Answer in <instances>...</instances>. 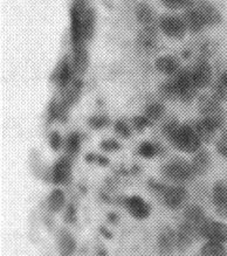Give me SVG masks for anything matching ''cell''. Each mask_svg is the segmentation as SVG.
Segmentation results:
<instances>
[{"mask_svg": "<svg viewBox=\"0 0 227 256\" xmlns=\"http://www.w3.org/2000/svg\"><path fill=\"white\" fill-rule=\"evenodd\" d=\"M192 126H194V131L197 132L198 137L200 138V140L206 142V143H208V142H211L213 140L216 131L218 130L212 123H210L208 120H206L204 118L197 120Z\"/></svg>", "mask_w": 227, "mask_h": 256, "instance_id": "cell-24", "label": "cell"}, {"mask_svg": "<svg viewBox=\"0 0 227 256\" xmlns=\"http://www.w3.org/2000/svg\"><path fill=\"white\" fill-rule=\"evenodd\" d=\"M226 249L222 242L208 240L200 249L202 256H225Z\"/></svg>", "mask_w": 227, "mask_h": 256, "instance_id": "cell-28", "label": "cell"}, {"mask_svg": "<svg viewBox=\"0 0 227 256\" xmlns=\"http://www.w3.org/2000/svg\"><path fill=\"white\" fill-rule=\"evenodd\" d=\"M64 221L67 224H74L76 221V210H75L73 205L67 207L66 213H64Z\"/></svg>", "mask_w": 227, "mask_h": 256, "instance_id": "cell-41", "label": "cell"}, {"mask_svg": "<svg viewBox=\"0 0 227 256\" xmlns=\"http://www.w3.org/2000/svg\"><path fill=\"white\" fill-rule=\"evenodd\" d=\"M194 8L200 13L206 26H216L222 22V14H220L218 8L213 6L211 2H206V0H197Z\"/></svg>", "mask_w": 227, "mask_h": 256, "instance_id": "cell-13", "label": "cell"}, {"mask_svg": "<svg viewBox=\"0 0 227 256\" xmlns=\"http://www.w3.org/2000/svg\"><path fill=\"white\" fill-rule=\"evenodd\" d=\"M177 248L180 250H186L190 246L194 244V241L199 236L198 230L194 227L188 222H184L180 224L177 230Z\"/></svg>", "mask_w": 227, "mask_h": 256, "instance_id": "cell-15", "label": "cell"}, {"mask_svg": "<svg viewBox=\"0 0 227 256\" xmlns=\"http://www.w3.org/2000/svg\"><path fill=\"white\" fill-rule=\"evenodd\" d=\"M171 143L180 151L186 152V154H194L200 148L202 140L194 131V126L184 124V126H180V130H178L174 140H171Z\"/></svg>", "mask_w": 227, "mask_h": 256, "instance_id": "cell-3", "label": "cell"}, {"mask_svg": "<svg viewBox=\"0 0 227 256\" xmlns=\"http://www.w3.org/2000/svg\"><path fill=\"white\" fill-rule=\"evenodd\" d=\"M135 14L136 19L138 20L140 25H143V27L154 26V22H156L154 10L146 2H140V4L137 5Z\"/></svg>", "mask_w": 227, "mask_h": 256, "instance_id": "cell-23", "label": "cell"}, {"mask_svg": "<svg viewBox=\"0 0 227 256\" xmlns=\"http://www.w3.org/2000/svg\"><path fill=\"white\" fill-rule=\"evenodd\" d=\"M192 172L194 176H202L211 168V156L208 151H198L191 162Z\"/></svg>", "mask_w": 227, "mask_h": 256, "instance_id": "cell-22", "label": "cell"}, {"mask_svg": "<svg viewBox=\"0 0 227 256\" xmlns=\"http://www.w3.org/2000/svg\"><path fill=\"white\" fill-rule=\"evenodd\" d=\"M74 72L73 62H70L67 58H64L60 62L56 72H55V80H56V83L59 84L60 88H64L68 83L73 81Z\"/></svg>", "mask_w": 227, "mask_h": 256, "instance_id": "cell-20", "label": "cell"}, {"mask_svg": "<svg viewBox=\"0 0 227 256\" xmlns=\"http://www.w3.org/2000/svg\"><path fill=\"white\" fill-rule=\"evenodd\" d=\"M101 232H102V233H103V234H104V235H106V236H108L109 238H112V234H110L108 230H104V228H103V227H101Z\"/></svg>", "mask_w": 227, "mask_h": 256, "instance_id": "cell-42", "label": "cell"}, {"mask_svg": "<svg viewBox=\"0 0 227 256\" xmlns=\"http://www.w3.org/2000/svg\"><path fill=\"white\" fill-rule=\"evenodd\" d=\"M183 19L185 22V25H186L188 30H190L194 34L202 32L205 27H208L204 19H202V16H200V13L197 11V8L194 6L192 8L188 10V11H185Z\"/></svg>", "mask_w": 227, "mask_h": 256, "instance_id": "cell-21", "label": "cell"}, {"mask_svg": "<svg viewBox=\"0 0 227 256\" xmlns=\"http://www.w3.org/2000/svg\"><path fill=\"white\" fill-rule=\"evenodd\" d=\"M160 95L168 101H174V100L180 98V89H178L176 80L174 78L162 83L160 87Z\"/></svg>", "mask_w": 227, "mask_h": 256, "instance_id": "cell-27", "label": "cell"}, {"mask_svg": "<svg viewBox=\"0 0 227 256\" xmlns=\"http://www.w3.org/2000/svg\"><path fill=\"white\" fill-rule=\"evenodd\" d=\"M95 30V14L94 11L92 8L87 10V13H86L84 22V36L86 41H89L94 36Z\"/></svg>", "mask_w": 227, "mask_h": 256, "instance_id": "cell-32", "label": "cell"}, {"mask_svg": "<svg viewBox=\"0 0 227 256\" xmlns=\"http://www.w3.org/2000/svg\"><path fill=\"white\" fill-rule=\"evenodd\" d=\"M87 10L86 0H73L70 8V38L73 52L86 48L87 41L84 36V22Z\"/></svg>", "mask_w": 227, "mask_h": 256, "instance_id": "cell-1", "label": "cell"}, {"mask_svg": "<svg viewBox=\"0 0 227 256\" xmlns=\"http://www.w3.org/2000/svg\"><path fill=\"white\" fill-rule=\"evenodd\" d=\"M88 124L92 129L95 130H100L103 129V128L108 126L109 124V120L106 116L103 115H96V116H92L88 120Z\"/></svg>", "mask_w": 227, "mask_h": 256, "instance_id": "cell-35", "label": "cell"}, {"mask_svg": "<svg viewBox=\"0 0 227 256\" xmlns=\"http://www.w3.org/2000/svg\"><path fill=\"white\" fill-rule=\"evenodd\" d=\"M61 145H62V140H61V136L59 132L56 131H53L50 134V146L53 148L54 151H59Z\"/></svg>", "mask_w": 227, "mask_h": 256, "instance_id": "cell-39", "label": "cell"}, {"mask_svg": "<svg viewBox=\"0 0 227 256\" xmlns=\"http://www.w3.org/2000/svg\"><path fill=\"white\" fill-rule=\"evenodd\" d=\"M180 128V123H178L176 120H168V122H165L163 128H162V132H163L164 136L171 142L177 134Z\"/></svg>", "mask_w": 227, "mask_h": 256, "instance_id": "cell-34", "label": "cell"}, {"mask_svg": "<svg viewBox=\"0 0 227 256\" xmlns=\"http://www.w3.org/2000/svg\"><path fill=\"white\" fill-rule=\"evenodd\" d=\"M165 114L164 106L160 102H152L150 104L146 106V110H144L143 115L150 120L151 123L157 122L158 120H160Z\"/></svg>", "mask_w": 227, "mask_h": 256, "instance_id": "cell-30", "label": "cell"}, {"mask_svg": "<svg viewBox=\"0 0 227 256\" xmlns=\"http://www.w3.org/2000/svg\"><path fill=\"white\" fill-rule=\"evenodd\" d=\"M197 0H160L162 5L170 11H178V10H188L192 8Z\"/></svg>", "mask_w": 227, "mask_h": 256, "instance_id": "cell-31", "label": "cell"}, {"mask_svg": "<svg viewBox=\"0 0 227 256\" xmlns=\"http://www.w3.org/2000/svg\"><path fill=\"white\" fill-rule=\"evenodd\" d=\"M154 67L160 74L172 76L180 72V62L172 55H162L154 61Z\"/></svg>", "mask_w": 227, "mask_h": 256, "instance_id": "cell-19", "label": "cell"}, {"mask_svg": "<svg viewBox=\"0 0 227 256\" xmlns=\"http://www.w3.org/2000/svg\"><path fill=\"white\" fill-rule=\"evenodd\" d=\"M115 131L123 138H129L132 134V129L124 120H118L115 124Z\"/></svg>", "mask_w": 227, "mask_h": 256, "instance_id": "cell-37", "label": "cell"}, {"mask_svg": "<svg viewBox=\"0 0 227 256\" xmlns=\"http://www.w3.org/2000/svg\"><path fill=\"white\" fill-rule=\"evenodd\" d=\"M198 110L202 118L208 120L216 129L222 126L225 115L220 106V102L213 98L212 95H202L198 100Z\"/></svg>", "mask_w": 227, "mask_h": 256, "instance_id": "cell-2", "label": "cell"}, {"mask_svg": "<svg viewBox=\"0 0 227 256\" xmlns=\"http://www.w3.org/2000/svg\"><path fill=\"white\" fill-rule=\"evenodd\" d=\"M192 78L194 80V83L197 84L198 89L206 88L211 83L212 80V67L206 60L199 61L194 66V69H191Z\"/></svg>", "mask_w": 227, "mask_h": 256, "instance_id": "cell-14", "label": "cell"}, {"mask_svg": "<svg viewBox=\"0 0 227 256\" xmlns=\"http://www.w3.org/2000/svg\"><path fill=\"white\" fill-rule=\"evenodd\" d=\"M124 206L128 210L130 216L137 220H144L150 216V205L138 196H129V198H126Z\"/></svg>", "mask_w": 227, "mask_h": 256, "instance_id": "cell-11", "label": "cell"}, {"mask_svg": "<svg viewBox=\"0 0 227 256\" xmlns=\"http://www.w3.org/2000/svg\"><path fill=\"white\" fill-rule=\"evenodd\" d=\"M64 148H66L67 157L70 159L76 157L81 148V136L78 132H72L67 137L66 143H64Z\"/></svg>", "mask_w": 227, "mask_h": 256, "instance_id": "cell-29", "label": "cell"}, {"mask_svg": "<svg viewBox=\"0 0 227 256\" xmlns=\"http://www.w3.org/2000/svg\"><path fill=\"white\" fill-rule=\"evenodd\" d=\"M225 256H227V252H226V254H225Z\"/></svg>", "mask_w": 227, "mask_h": 256, "instance_id": "cell-43", "label": "cell"}, {"mask_svg": "<svg viewBox=\"0 0 227 256\" xmlns=\"http://www.w3.org/2000/svg\"><path fill=\"white\" fill-rule=\"evenodd\" d=\"M174 80H176L178 89H180V98L184 102H191L198 92L197 84L192 78V72L188 69L180 70Z\"/></svg>", "mask_w": 227, "mask_h": 256, "instance_id": "cell-6", "label": "cell"}, {"mask_svg": "<svg viewBox=\"0 0 227 256\" xmlns=\"http://www.w3.org/2000/svg\"><path fill=\"white\" fill-rule=\"evenodd\" d=\"M160 154V146L152 142H143L138 148V154L144 158H154Z\"/></svg>", "mask_w": 227, "mask_h": 256, "instance_id": "cell-33", "label": "cell"}, {"mask_svg": "<svg viewBox=\"0 0 227 256\" xmlns=\"http://www.w3.org/2000/svg\"><path fill=\"white\" fill-rule=\"evenodd\" d=\"M163 174L168 180H172L174 182H186L194 176L192 172L191 162L182 160V159H174V160L164 165Z\"/></svg>", "mask_w": 227, "mask_h": 256, "instance_id": "cell-5", "label": "cell"}, {"mask_svg": "<svg viewBox=\"0 0 227 256\" xmlns=\"http://www.w3.org/2000/svg\"><path fill=\"white\" fill-rule=\"evenodd\" d=\"M138 44L144 50H152L157 44V30L154 26L143 27L138 34Z\"/></svg>", "mask_w": 227, "mask_h": 256, "instance_id": "cell-25", "label": "cell"}, {"mask_svg": "<svg viewBox=\"0 0 227 256\" xmlns=\"http://www.w3.org/2000/svg\"><path fill=\"white\" fill-rule=\"evenodd\" d=\"M216 148L222 157L227 158V130L224 131L219 136L216 144Z\"/></svg>", "mask_w": 227, "mask_h": 256, "instance_id": "cell-36", "label": "cell"}, {"mask_svg": "<svg viewBox=\"0 0 227 256\" xmlns=\"http://www.w3.org/2000/svg\"><path fill=\"white\" fill-rule=\"evenodd\" d=\"M121 145L118 144V142H116L115 140H103L101 143V148L103 151L106 152H115L120 150Z\"/></svg>", "mask_w": 227, "mask_h": 256, "instance_id": "cell-40", "label": "cell"}, {"mask_svg": "<svg viewBox=\"0 0 227 256\" xmlns=\"http://www.w3.org/2000/svg\"><path fill=\"white\" fill-rule=\"evenodd\" d=\"M162 200L168 208L176 210L183 205L188 196V192L183 186H165L163 193L160 194Z\"/></svg>", "mask_w": 227, "mask_h": 256, "instance_id": "cell-9", "label": "cell"}, {"mask_svg": "<svg viewBox=\"0 0 227 256\" xmlns=\"http://www.w3.org/2000/svg\"><path fill=\"white\" fill-rule=\"evenodd\" d=\"M184 219L185 222L191 224L192 227H194L196 230H198L199 236H200V228L202 226V224L208 220L205 216L204 210L198 205L188 206L184 210Z\"/></svg>", "mask_w": 227, "mask_h": 256, "instance_id": "cell-18", "label": "cell"}, {"mask_svg": "<svg viewBox=\"0 0 227 256\" xmlns=\"http://www.w3.org/2000/svg\"><path fill=\"white\" fill-rule=\"evenodd\" d=\"M72 178V159L62 157L55 162L52 170V180L56 185H66Z\"/></svg>", "mask_w": 227, "mask_h": 256, "instance_id": "cell-12", "label": "cell"}, {"mask_svg": "<svg viewBox=\"0 0 227 256\" xmlns=\"http://www.w3.org/2000/svg\"><path fill=\"white\" fill-rule=\"evenodd\" d=\"M82 92V81L80 78H73V81L68 83L66 87L62 88V98L58 108H59V117L64 115L75 102L80 98Z\"/></svg>", "mask_w": 227, "mask_h": 256, "instance_id": "cell-7", "label": "cell"}, {"mask_svg": "<svg viewBox=\"0 0 227 256\" xmlns=\"http://www.w3.org/2000/svg\"><path fill=\"white\" fill-rule=\"evenodd\" d=\"M150 124H151V122L144 115L137 116L132 120V126L135 128L137 131H143L144 129H146Z\"/></svg>", "mask_w": 227, "mask_h": 256, "instance_id": "cell-38", "label": "cell"}, {"mask_svg": "<svg viewBox=\"0 0 227 256\" xmlns=\"http://www.w3.org/2000/svg\"><path fill=\"white\" fill-rule=\"evenodd\" d=\"M66 204V196L61 190H53L47 198V207L52 213H59Z\"/></svg>", "mask_w": 227, "mask_h": 256, "instance_id": "cell-26", "label": "cell"}, {"mask_svg": "<svg viewBox=\"0 0 227 256\" xmlns=\"http://www.w3.org/2000/svg\"><path fill=\"white\" fill-rule=\"evenodd\" d=\"M213 205L220 216L227 218V186L222 182H216L212 193Z\"/></svg>", "mask_w": 227, "mask_h": 256, "instance_id": "cell-17", "label": "cell"}, {"mask_svg": "<svg viewBox=\"0 0 227 256\" xmlns=\"http://www.w3.org/2000/svg\"><path fill=\"white\" fill-rule=\"evenodd\" d=\"M158 26H160L164 36H166L168 39L174 40L183 39L188 30L183 16L172 14L160 16V20H158Z\"/></svg>", "mask_w": 227, "mask_h": 256, "instance_id": "cell-4", "label": "cell"}, {"mask_svg": "<svg viewBox=\"0 0 227 256\" xmlns=\"http://www.w3.org/2000/svg\"><path fill=\"white\" fill-rule=\"evenodd\" d=\"M56 246L61 256H72L76 249V241L67 230H61L56 235Z\"/></svg>", "mask_w": 227, "mask_h": 256, "instance_id": "cell-16", "label": "cell"}, {"mask_svg": "<svg viewBox=\"0 0 227 256\" xmlns=\"http://www.w3.org/2000/svg\"><path fill=\"white\" fill-rule=\"evenodd\" d=\"M177 247V235L176 232L170 227H163L158 234L157 248L162 256L171 255Z\"/></svg>", "mask_w": 227, "mask_h": 256, "instance_id": "cell-10", "label": "cell"}, {"mask_svg": "<svg viewBox=\"0 0 227 256\" xmlns=\"http://www.w3.org/2000/svg\"><path fill=\"white\" fill-rule=\"evenodd\" d=\"M200 236L222 244L227 242V224L220 221L206 220L200 228Z\"/></svg>", "mask_w": 227, "mask_h": 256, "instance_id": "cell-8", "label": "cell"}]
</instances>
